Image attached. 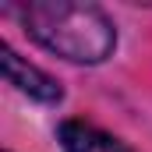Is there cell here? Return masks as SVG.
<instances>
[{
  "label": "cell",
  "instance_id": "1",
  "mask_svg": "<svg viewBox=\"0 0 152 152\" xmlns=\"http://www.w3.org/2000/svg\"><path fill=\"white\" fill-rule=\"evenodd\" d=\"M25 28L57 57L78 64H99L110 57L117 32L96 4L78 0H32L21 11Z\"/></svg>",
  "mask_w": 152,
  "mask_h": 152
},
{
  "label": "cell",
  "instance_id": "2",
  "mask_svg": "<svg viewBox=\"0 0 152 152\" xmlns=\"http://www.w3.org/2000/svg\"><path fill=\"white\" fill-rule=\"evenodd\" d=\"M0 60H4V75H7V81L18 88V92H25L28 99H36V103H60V85L53 81L50 75H42L39 67H32V64H25L7 42L0 46Z\"/></svg>",
  "mask_w": 152,
  "mask_h": 152
},
{
  "label": "cell",
  "instance_id": "3",
  "mask_svg": "<svg viewBox=\"0 0 152 152\" xmlns=\"http://www.w3.org/2000/svg\"><path fill=\"white\" fill-rule=\"evenodd\" d=\"M60 142L67 152H131L124 142H117L113 134L85 124V120H64L60 124Z\"/></svg>",
  "mask_w": 152,
  "mask_h": 152
}]
</instances>
